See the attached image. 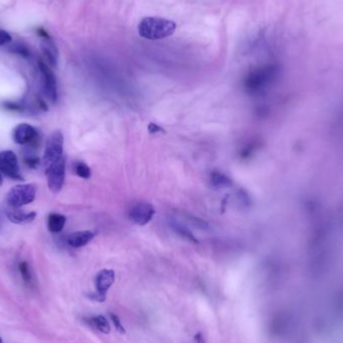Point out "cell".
<instances>
[{"label": "cell", "instance_id": "1", "mask_svg": "<svg viewBox=\"0 0 343 343\" xmlns=\"http://www.w3.org/2000/svg\"><path fill=\"white\" fill-rule=\"evenodd\" d=\"M176 22L162 17H145L139 23V34L146 40L159 41L169 37L176 30Z\"/></svg>", "mask_w": 343, "mask_h": 343}, {"label": "cell", "instance_id": "2", "mask_svg": "<svg viewBox=\"0 0 343 343\" xmlns=\"http://www.w3.org/2000/svg\"><path fill=\"white\" fill-rule=\"evenodd\" d=\"M275 71V66L272 65H264L253 69L245 78L244 86L246 90L251 93L258 92L272 80Z\"/></svg>", "mask_w": 343, "mask_h": 343}, {"label": "cell", "instance_id": "3", "mask_svg": "<svg viewBox=\"0 0 343 343\" xmlns=\"http://www.w3.org/2000/svg\"><path fill=\"white\" fill-rule=\"evenodd\" d=\"M36 197V186L34 184L17 185L10 189L6 195V202L10 208L19 209L32 203Z\"/></svg>", "mask_w": 343, "mask_h": 343}, {"label": "cell", "instance_id": "4", "mask_svg": "<svg viewBox=\"0 0 343 343\" xmlns=\"http://www.w3.org/2000/svg\"><path fill=\"white\" fill-rule=\"evenodd\" d=\"M64 157V135L61 130H55L49 136L44 149L43 165L44 171Z\"/></svg>", "mask_w": 343, "mask_h": 343}, {"label": "cell", "instance_id": "5", "mask_svg": "<svg viewBox=\"0 0 343 343\" xmlns=\"http://www.w3.org/2000/svg\"><path fill=\"white\" fill-rule=\"evenodd\" d=\"M47 185L52 193H59L65 180V158L63 157L47 170H45Z\"/></svg>", "mask_w": 343, "mask_h": 343}, {"label": "cell", "instance_id": "6", "mask_svg": "<svg viewBox=\"0 0 343 343\" xmlns=\"http://www.w3.org/2000/svg\"><path fill=\"white\" fill-rule=\"evenodd\" d=\"M0 173L12 180H22L17 157L12 150L0 151Z\"/></svg>", "mask_w": 343, "mask_h": 343}, {"label": "cell", "instance_id": "7", "mask_svg": "<svg viewBox=\"0 0 343 343\" xmlns=\"http://www.w3.org/2000/svg\"><path fill=\"white\" fill-rule=\"evenodd\" d=\"M114 280H116V274H114L113 270L104 269L100 271L94 280V285H95L97 292L94 294H91L90 298L94 301L104 302L106 300L107 292L111 287Z\"/></svg>", "mask_w": 343, "mask_h": 343}, {"label": "cell", "instance_id": "8", "mask_svg": "<svg viewBox=\"0 0 343 343\" xmlns=\"http://www.w3.org/2000/svg\"><path fill=\"white\" fill-rule=\"evenodd\" d=\"M38 67L42 73L43 87L45 97L51 104H54L57 100V83L55 75L50 66L43 61L38 63Z\"/></svg>", "mask_w": 343, "mask_h": 343}, {"label": "cell", "instance_id": "9", "mask_svg": "<svg viewBox=\"0 0 343 343\" xmlns=\"http://www.w3.org/2000/svg\"><path fill=\"white\" fill-rule=\"evenodd\" d=\"M38 130L28 124H19L12 131V139L14 143L21 146H30L37 142Z\"/></svg>", "mask_w": 343, "mask_h": 343}, {"label": "cell", "instance_id": "10", "mask_svg": "<svg viewBox=\"0 0 343 343\" xmlns=\"http://www.w3.org/2000/svg\"><path fill=\"white\" fill-rule=\"evenodd\" d=\"M156 214V210L150 204L139 203L133 206L129 212V219L137 225L148 224Z\"/></svg>", "mask_w": 343, "mask_h": 343}, {"label": "cell", "instance_id": "11", "mask_svg": "<svg viewBox=\"0 0 343 343\" xmlns=\"http://www.w3.org/2000/svg\"><path fill=\"white\" fill-rule=\"evenodd\" d=\"M41 47L46 60V64L49 66H56L57 60H59V50H57V47L52 42L50 36L42 38Z\"/></svg>", "mask_w": 343, "mask_h": 343}, {"label": "cell", "instance_id": "12", "mask_svg": "<svg viewBox=\"0 0 343 343\" xmlns=\"http://www.w3.org/2000/svg\"><path fill=\"white\" fill-rule=\"evenodd\" d=\"M94 237L90 231H78L73 232L67 237V244L73 248H81L87 245Z\"/></svg>", "mask_w": 343, "mask_h": 343}, {"label": "cell", "instance_id": "13", "mask_svg": "<svg viewBox=\"0 0 343 343\" xmlns=\"http://www.w3.org/2000/svg\"><path fill=\"white\" fill-rule=\"evenodd\" d=\"M8 220L14 224H27L31 223L35 217V212H24L19 209L12 208V210L6 213Z\"/></svg>", "mask_w": 343, "mask_h": 343}, {"label": "cell", "instance_id": "14", "mask_svg": "<svg viewBox=\"0 0 343 343\" xmlns=\"http://www.w3.org/2000/svg\"><path fill=\"white\" fill-rule=\"evenodd\" d=\"M66 222L65 216L59 213H50L47 218V228L52 233H59L63 231Z\"/></svg>", "mask_w": 343, "mask_h": 343}, {"label": "cell", "instance_id": "15", "mask_svg": "<svg viewBox=\"0 0 343 343\" xmlns=\"http://www.w3.org/2000/svg\"><path fill=\"white\" fill-rule=\"evenodd\" d=\"M89 325L97 330L108 334L110 332V325L107 321V319L104 315H95L92 317H89L87 320Z\"/></svg>", "mask_w": 343, "mask_h": 343}, {"label": "cell", "instance_id": "16", "mask_svg": "<svg viewBox=\"0 0 343 343\" xmlns=\"http://www.w3.org/2000/svg\"><path fill=\"white\" fill-rule=\"evenodd\" d=\"M172 227H173L174 230L177 232V234H179L180 236H182L183 238H185L186 240L190 241V242H192L194 244H198L199 241L197 240V238L193 235V233L191 232L189 229L184 226L183 224L181 223H178L176 221H173L172 222Z\"/></svg>", "mask_w": 343, "mask_h": 343}, {"label": "cell", "instance_id": "17", "mask_svg": "<svg viewBox=\"0 0 343 343\" xmlns=\"http://www.w3.org/2000/svg\"><path fill=\"white\" fill-rule=\"evenodd\" d=\"M211 183L216 188H224L232 185V180L221 172H213L211 174Z\"/></svg>", "mask_w": 343, "mask_h": 343}, {"label": "cell", "instance_id": "18", "mask_svg": "<svg viewBox=\"0 0 343 343\" xmlns=\"http://www.w3.org/2000/svg\"><path fill=\"white\" fill-rule=\"evenodd\" d=\"M74 172H75V174L82 179L87 180L91 177V170L89 169V167L86 164H85L83 162L75 163Z\"/></svg>", "mask_w": 343, "mask_h": 343}, {"label": "cell", "instance_id": "19", "mask_svg": "<svg viewBox=\"0 0 343 343\" xmlns=\"http://www.w3.org/2000/svg\"><path fill=\"white\" fill-rule=\"evenodd\" d=\"M9 51L14 53V54H17L19 56H21V57H28L30 52H29V49L21 43H13L12 45L9 46Z\"/></svg>", "mask_w": 343, "mask_h": 343}, {"label": "cell", "instance_id": "20", "mask_svg": "<svg viewBox=\"0 0 343 343\" xmlns=\"http://www.w3.org/2000/svg\"><path fill=\"white\" fill-rule=\"evenodd\" d=\"M18 269H19V272H21V276H22V279L28 283L31 279V275H30V272H29V267H28V264L25 262V261H22L19 263L18 265Z\"/></svg>", "mask_w": 343, "mask_h": 343}, {"label": "cell", "instance_id": "21", "mask_svg": "<svg viewBox=\"0 0 343 343\" xmlns=\"http://www.w3.org/2000/svg\"><path fill=\"white\" fill-rule=\"evenodd\" d=\"M1 106L9 110L12 111H23L25 109L24 106L21 103H16V102H3L1 104Z\"/></svg>", "mask_w": 343, "mask_h": 343}, {"label": "cell", "instance_id": "22", "mask_svg": "<svg viewBox=\"0 0 343 343\" xmlns=\"http://www.w3.org/2000/svg\"><path fill=\"white\" fill-rule=\"evenodd\" d=\"M109 317H110L111 322L113 323L114 327H116V329H117L121 334H126V329H125L124 325L122 324L121 319L119 318V316H118L117 314H114V313H110V314H109Z\"/></svg>", "mask_w": 343, "mask_h": 343}, {"label": "cell", "instance_id": "23", "mask_svg": "<svg viewBox=\"0 0 343 343\" xmlns=\"http://www.w3.org/2000/svg\"><path fill=\"white\" fill-rule=\"evenodd\" d=\"M12 42V37L11 35L3 29H0V46L8 44Z\"/></svg>", "mask_w": 343, "mask_h": 343}, {"label": "cell", "instance_id": "24", "mask_svg": "<svg viewBox=\"0 0 343 343\" xmlns=\"http://www.w3.org/2000/svg\"><path fill=\"white\" fill-rule=\"evenodd\" d=\"M24 163L27 167H29L31 169H35L36 167L40 166L41 160H40V158H37V157H26L24 159Z\"/></svg>", "mask_w": 343, "mask_h": 343}, {"label": "cell", "instance_id": "25", "mask_svg": "<svg viewBox=\"0 0 343 343\" xmlns=\"http://www.w3.org/2000/svg\"><path fill=\"white\" fill-rule=\"evenodd\" d=\"M148 129H149V130H150V133H157V132H164V131H165L161 127H159V126L156 125V124H152V123H150V124L149 125Z\"/></svg>", "mask_w": 343, "mask_h": 343}, {"label": "cell", "instance_id": "26", "mask_svg": "<svg viewBox=\"0 0 343 343\" xmlns=\"http://www.w3.org/2000/svg\"><path fill=\"white\" fill-rule=\"evenodd\" d=\"M195 341L196 343H206V340L204 338V335L201 332H198L197 334H195Z\"/></svg>", "mask_w": 343, "mask_h": 343}, {"label": "cell", "instance_id": "27", "mask_svg": "<svg viewBox=\"0 0 343 343\" xmlns=\"http://www.w3.org/2000/svg\"><path fill=\"white\" fill-rule=\"evenodd\" d=\"M37 33L42 36V38L49 37V34L47 33V31H45V30H44V29H43V28H40V29H38V30H37Z\"/></svg>", "mask_w": 343, "mask_h": 343}, {"label": "cell", "instance_id": "28", "mask_svg": "<svg viewBox=\"0 0 343 343\" xmlns=\"http://www.w3.org/2000/svg\"><path fill=\"white\" fill-rule=\"evenodd\" d=\"M2 185H3V177H2V174L0 173V188L2 187Z\"/></svg>", "mask_w": 343, "mask_h": 343}, {"label": "cell", "instance_id": "29", "mask_svg": "<svg viewBox=\"0 0 343 343\" xmlns=\"http://www.w3.org/2000/svg\"><path fill=\"white\" fill-rule=\"evenodd\" d=\"M0 343H3V340H2V338H1V336H0Z\"/></svg>", "mask_w": 343, "mask_h": 343}]
</instances>
